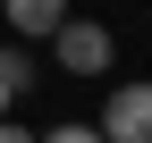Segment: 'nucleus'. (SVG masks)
<instances>
[{"mask_svg":"<svg viewBox=\"0 0 152 143\" xmlns=\"http://www.w3.org/2000/svg\"><path fill=\"white\" fill-rule=\"evenodd\" d=\"M51 59H59V76H110V59H118V42H110L102 17H59L51 25Z\"/></svg>","mask_w":152,"mask_h":143,"instance_id":"obj_1","label":"nucleus"},{"mask_svg":"<svg viewBox=\"0 0 152 143\" xmlns=\"http://www.w3.org/2000/svg\"><path fill=\"white\" fill-rule=\"evenodd\" d=\"M102 143H152V76H127L102 93Z\"/></svg>","mask_w":152,"mask_h":143,"instance_id":"obj_2","label":"nucleus"},{"mask_svg":"<svg viewBox=\"0 0 152 143\" xmlns=\"http://www.w3.org/2000/svg\"><path fill=\"white\" fill-rule=\"evenodd\" d=\"M0 17H9L17 42H51V25H59V17H76V9H68V0H0Z\"/></svg>","mask_w":152,"mask_h":143,"instance_id":"obj_3","label":"nucleus"},{"mask_svg":"<svg viewBox=\"0 0 152 143\" xmlns=\"http://www.w3.org/2000/svg\"><path fill=\"white\" fill-rule=\"evenodd\" d=\"M26 84H34V59H26V51H0V118H17Z\"/></svg>","mask_w":152,"mask_h":143,"instance_id":"obj_4","label":"nucleus"},{"mask_svg":"<svg viewBox=\"0 0 152 143\" xmlns=\"http://www.w3.org/2000/svg\"><path fill=\"white\" fill-rule=\"evenodd\" d=\"M34 143H102V126H85V118H59V126H42Z\"/></svg>","mask_w":152,"mask_h":143,"instance_id":"obj_5","label":"nucleus"},{"mask_svg":"<svg viewBox=\"0 0 152 143\" xmlns=\"http://www.w3.org/2000/svg\"><path fill=\"white\" fill-rule=\"evenodd\" d=\"M0 143H34V126H17V118H0Z\"/></svg>","mask_w":152,"mask_h":143,"instance_id":"obj_6","label":"nucleus"}]
</instances>
